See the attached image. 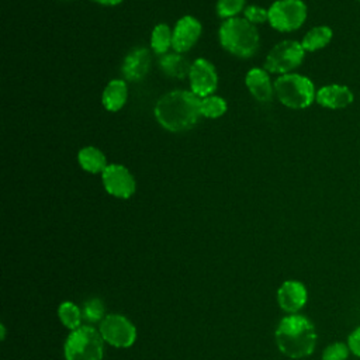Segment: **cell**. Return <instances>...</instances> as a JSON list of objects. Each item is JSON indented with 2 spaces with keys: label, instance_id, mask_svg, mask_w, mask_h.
Here are the masks:
<instances>
[{
  "label": "cell",
  "instance_id": "6da1fadb",
  "mask_svg": "<svg viewBox=\"0 0 360 360\" xmlns=\"http://www.w3.org/2000/svg\"><path fill=\"white\" fill-rule=\"evenodd\" d=\"M201 100L193 91L174 90L165 94L155 107L156 120L169 131L191 128L201 114Z\"/></svg>",
  "mask_w": 360,
  "mask_h": 360
},
{
  "label": "cell",
  "instance_id": "7a4b0ae2",
  "mask_svg": "<svg viewBox=\"0 0 360 360\" xmlns=\"http://www.w3.org/2000/svg\"><path fill=\"white\" fill-rule=\"evenodd\" d=\"M276 343L280 352L290 359L307 357L316 345L315 326L304 315H287L277 325Z\"/></svg>",
  "mask_w": 360,
  "mask_h": 360
},
{
  "label": "cell",
  "instance_id": "3957f363",
  "mask_svg": "<svg viewBox=\"0 0 360 360\" xmlns=\"http://www.w3.org/2000/svg\"><path fill=\"white\" fill-rule=\"evenodd\" d=\"M219 39L226 51L240 58L252 56L259 46L257 30L250 21L239 17L229 18L221 25Z\"/></svg>",
  "mask_w": 360,
  "mask_h": 360
},
{
  "label": "cell",
  "instance_id": "277c9868",
  "mask_svg": "<svg viewBox=\"0 0 360 360\" xmlns=\"http://www.w3.org/2000/svg\"><path fill=\"white\" fill-rule=\"evenodd\" d=\"M100 330L83 325L70 332L65 342L66 360H103L104 346Z\"/></svg>",
  "mask_w": 360,
  "mask_h": 360
},
{
  "label": "cell",
  "instance_id": "5b68a950",
  "mask_svg": "<svg viewBox=\"0 0 360 360\" xmlns=\"http://www.w3.org/2000/svg\"><path fill=\"white\" fill-rule=\"evenodd\" d=\"M274 90L278 100L290 108H307L315 100V89L312 82L297 73L280 76L274 83Z\"/></svg>",
  "mask_w": 360,
  "mask_h": 360
},
{
  "label": "cell",
  "instance_id": "8992f818",
  "mask_svg": "<svg viewBox=\"0 0 360 360\" xmlns=\"http://www.w3.org/2000/svg\"><path fill=\"white\" fill-rule=\"evenodd\" d=\"M307 17V6L301 0H277L269 10V21L277 31L288 32L300 28Z\"/></svg>",
  "mask_w": 360,
  "mask_h": 360
},
{
  "label": "cell",
  "instance_id": "52a82bcc",
  "mask_svg": "<svg viewBox=\"0 0 360 360\" xmlns=\"http://www.w3.org/2000/svg\"><path fill=\"white\" fill-rule=\"evenodd\" d=\"M305 49L297 41H283L277 44L266 58L264 68L271 73H284L298 68L304 59Z\"/></svg>",
  "mask_w": 360,
  "mask_h": 360
},
{
  "label": "cell",
  "instance_id": "ba28073f",
  "mask_svg": "<svg viewBox=\"0 0 360 360\" xmlns=\"http://www.w3.org/2000/svg\"><path fill=\"white\" fill-rule=\"evenodd\" d=\"M100 333L103 339L115 347H129L136 339L134 323L120 314H110L100 322Z\"/></svg>",
  "mask_w": 360,
  "mask_h": 360
},
{
  "label": "cell",
  "instance_id": "9c48e42d",
  "mask_svg": "<svg viewBox=\"0 0 360 360\" xmlns=\"http://www.w3.org/2000/svg\"><path fill=\"white\" fill-rule=\"evenodd\" d=\"M103 184L105 190L118 198H128L135 191V180L121 165H108L103 172Z\"/></svg>",
  "mask_w": 360,
  "mask_h": 360
},
{
  "label": "cell",
  "instance_id": "30bf717a",
  "mask_svg": "<svg viewBox=\"0 0 360 360\" xmlns=\"http://www.w3.org/2000/svg\"><path fill=\"white\" fill-rule=\"evenodd\" d=\"M188 77L191 83V91L198 97H208L217 89V70L207 59H197L191 65Z\"/></svg>",
  "mask_w": 360,
  "mask_h": 360
},
{
  "label": "cell",
  "instance_id": "8fae6325",
  "mask_svg": "<svg viewBox=\"0 0 360 360\" xmlns=\"http://www.w3.org/2000/svg\"><path fill=\"white\" fill-rule=\"evenodd\" d=\"M307 288L297 280H287L277 290L278 305L288 314H297L307 304Z\"/></svg>",
  "mask_w": 360,
  "mask_h": 360
},
{
  "label": "cell",
  "instance_id": "7c38bea8",
  "mask_svg": "<svg viewBox=\"0 0 360 360\" xmlns=\"http://www.w3.org/2000/svg\"><path fill=\"white\" fill-rule=\"evenodd\" d=\"M200 34H201V24L194 17L184 15L177 21L173 30L172 46L179 53L186 52L197 42Z\"/></svg>",
  "mask_w": 360,
  "mask_h": 360
},
{
  "label": "cell",
  "instance_id": "4fadbf2b",
  "mask_svg": "<svg viewBox=\"0 0 360 360\" xmlns=\"http://www.w3.org/2000/svg\"><path fill=\"white\" fill-rule=\"evenodd\" d=\"M316 101L326 108L340 110L346 108L353 103V93L347 86L343 84H328L321 87L315 96Z\"/></svg>",
  "mask_w": 360,
  "mask_h": 360
},
{
  "label": "cell",
  "instance_id": "5bb4252c",
  "mask_svg": "<svg viewBox=\"0 0 360 360\" xmlns=\"http://www.w3.org/2000/svg\"><path fill=\"white\" fill-rule=\"evenodd\" d=\"M150 68V53L146 48H134L124 59L122 75L131 80H141Z\"/></svg>",
  "mask_w": 360,
  "mask_h": 360
},
{
  "label": "cell",
  "instance_id": "9a60e30c",
  "mask_svg": "<svg viewBox=\"0 0 360 360\" xmlns=\"http://www.w3.org/2000/svg\"><path fill=\"white\" fill-rule=\"evenodd\" d=\"M246 86L256 100L269 101L271 98L273 87L266 70L257 68L250 69L246 75Z\"/></svg>",
  "mask_w": 360,
  "mask_h": 360
},
{
  "label": "cell",
  "instance_id": "2e32d148",
  "mask_svg": "<svg viewBox=\"0 0 360 360\" xmlns=\"http://www.w3.org/2000/svg\"><path fill=\"white\" fill-rule=\"evenodd\" d=\"M127 101V86L122 80H111L103 93V104L108 111H118Z\"/></svg>",
  "mask_w": 360,
  "mask_h": 360
},
{
  "label": "cell",
  "instance_id": "e0dca14e",
  "mask_svg": "<svg viewBox=\"0 0 360 360\" xmlns=\"http://www.w3.org/2000/svg\"><path fill=\"white\" fill-rule=\"evenodd\" d=\"M332 35H333V32L328 25H318V27L311 28L305 34L301 45L305 51L314 52V51H318V49L326 46L330 42Z\"/></svg>",
  "mask_w": 360,
  "mask_h": 360
},
{
  "label": "cell",
  "instance_id": "ac0fdd59",
  "mask_svg": "<svg viewBox=\"0 0 360 360\" xmlns=\"http://www.w3.org/2000/svg\"><path fill=\"white\" fill-rule=\"evenodd\" d=\"M160 68L167 76L183 79L190 73L191 65L180 53H169L160 59Z\"/></svg>",
  "mask_w": 360,
  "mask_h": 360
},
{
  "label": "cell",
  "instance_id": "d6986e66",
  "mask_svg": "<svg viewBox=\"0 0 360 360\" xmlns=\"http://www.w3.org/2000/svg\"><path fill=\"white\" fill-rule=\"evenodd\" d=\"M79 163L80 166L90 172V173H98V172H104V169L107 167L105 165V156L101 153V150H98L94 146H87L83 148L79 152Z\"/></svg>",
  "mask_w": 360,
  "mask_h": 360
},
{
  "label": "cell",
  "instance_id": "ffe728a7",
  "mask_svg": "<svg viewBox=\"0 0 360 360\" xmlns=\"http://www.w3.org/2000/svg\"><path fill=\"white\" fill-rule=\"evenodd\" d=\"M58 315L60 322L70 330H75L77 328H80L82 325V319H83V314L82 309L72 301H65L59 305L58 308Z\"/></svg>",
  "mask_w": 360,
  "mask_h": 360
},
{
  "label": "cell",
  "instance_id": "44dd1931",
  "mask_svg": "<svg viewBox=\"0 0 360 360\" xmlns=\"http://www.w3.org/2000/svg\"><path fill=\"white\" fill-rule=\"evenodd\" d=\"M173 32L166 24H158L152 32L150 45L156 53H165L172 45Z\"/></svg>",
  "mask_w": 360,
  "mask_h": 360
},
{
  "label": "cell",
  "instance_id": "7402d4cb",
  "mask_svg": "<svg viewBox=\"0 0 360 360\" xmlns=\"http://www.w3.org/2000/svg\"><path fill=\"white\" fill-rule=\"evenodd\" d=\"M200 110L207 118H218L226 111V103L218 96H208L201 100Z\"/></svg>",
  "mask_w": 360,
  "mask_h": 360
},
{
  "label": "cell",
  "instance_id": "603a6c76",
  "mask_svg": "<svg viewBox=\"0 0 360 360\" xmlns=\"http://www.w3.org/2000/svg\"><path fill=\"white\" fill-rule=\"evenodd\" d=\"M82 314H83V319H86L89 322H98V321L101 322L103 318L105 316L103 301L98 300V298L87 300L83 305Z\"/></svg>",
  "mask_w": 360,
  "mask_h": 360
},
{
  "label": "cell",
  "instance_id": "cb8c5ba5",
  "mask_svg": "<svg viewBox=\"0 0 360 360\" xmlns=\"http://www.w3.org/2000/svg\"><path fill=\"white\" fill-rule=\"evenodd\" d=\"M245 6V0H218L217 13L222 18H233Z\"/></svg>",
  "mask_w": 360,
  "mask_h": 360
},
{
  "label": "cell",
  "instance_id": "d4e9b609",
  "mask_svg": "<svg viewBox=\"0 0 360 360\" xmlns=\"http://www.w3.org/2000/svg\"><path fill=\"white\" fill-rule=\"evenodd\" d=\"M349 346L342 342H335L325 347L322 353V360H346L349 356Z\"/></svg>",
  "mask_w": 360,
  "mask_h": 360
},
{
  "label": "cell",
  "instance_id": "484cf974",
  "mask_svg": "<svg viewBox=\"0 0 360 360\" xmlns=\"http://www.w3.org/2000/svg\"><path fill=\"white\" fill-rule=\"evenodd\" d=\"M245 17L250 22H263V21L269 20V11H266L264 8H260L257 6H249L245 10Z\"/></svg>",
  "mask_w": 360,
  "mask_h": 360
},
{
  "label": "cell",
  "instance_id": "4316f807",
  "mask_svg": "<svg viewBox=\"0 0 360 360\" xmlns=\"http://www.w3.org/2000/svg\"><path fill=\"white\" fill-rule=\"evenodd\" d=\"M347 346L350 349V352L360 357V326H357L350 335H349V339H347Z\"/></svg>",
  "mask_w": 360,
  "mask_h": 360
},
{
  "label": "cell",
  "instance_id": "83f0119b",
  "mask_svg": "<svg viewBox=\"0 0 360 360\" xmlns=\"http://www.w3.org/2000/svg\"><path fill=\"white\" fill-rule=\"evenodd\" d=\"M94 1H97V3H100V4H107V6H115V4L121 3L122 0H94Z\"/></svg>",
  "mask_w": 360,
  "mask_h": 360
},
{
  "label": "cell",
  "instance_id": "f1b7e54d",
  "mask_svg": "<svg viewBox=\"0 0 360 360\" xmlns=\"http://www.w3.org/2000/svg\"><path fill=\"white\" fill-rule=\"evenodd\" d=\"M359 1H360V0H359Z\"/></svg>",
  "mask_w": 360,
  "mask_h": 360
}]
</instances>
